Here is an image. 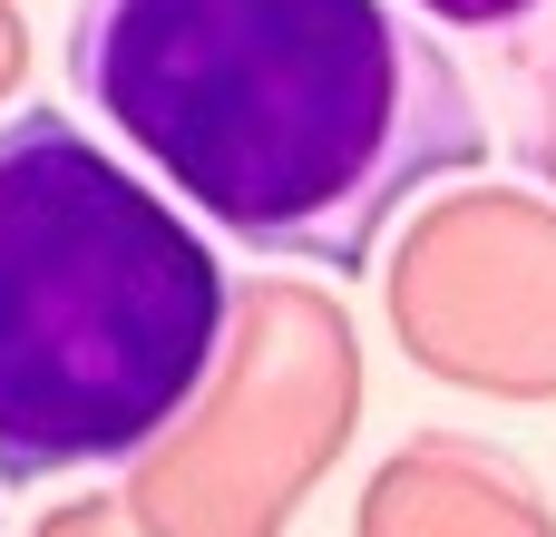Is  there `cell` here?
Wrapping results in <instances>:
<instances>
[{
  "label": "cell",
  "mask_w": 556,
  "mask_h": 537,
  "mask_svg": "<svg viewBox=\"0 0 556 537\" xmlns=\"http://www.w3.org/2000/svg\"><path fill=\"white\" fill-rule=\"evenodd\" d=\"M459 68H479V108L489 137H508V157L556 186V0H401Z\"/></svg>",
  "instance_id": "cell-3"
},
{
  "label": "cell",
  "mask_w": 556,
  "mask_h": 537,
  "mask_svg": "<svg viewBox=\"0 0 556 537\" xmlns=\"http://www.w3.org/2000/svg\"><path fill=\"white\" fill-rule=\"evenodd\" d=\"M225 254L68 108L0 117V479L147 460L215 382Z\"/></svg>",
  "instance_id": "cell-2"
},
{
  "label": "cell",
  "mask_w": 556,
  "mask_h": 537,
  "mask_svg": "<svg viewBox=\"0 0 556 537\" xmlns=\"http://www.w3.org/2000/svg\"><path fill=\"white\" fill-rule=\"evenodd\" d=\"M59 49L88 117L274 264L362 274L420 186L498 147L401 0H78Z\"/></svg>",
  "instance_id": "cell-1"
}]
</instances>
